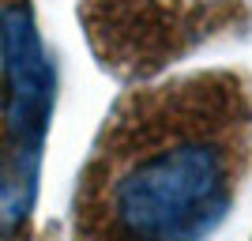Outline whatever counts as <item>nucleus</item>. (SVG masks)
Masks as SVG:
<instances>
[{"label":"nucleus","instance_id":"f03ea898","mask_svg":"<svg viewBox=\"0 0 252 241\" xmlns=\"http://www.w3.org/2000/svg\"><path fill=\"white\" fill-rule=\"evenodd\" d=\"M53 98L57 72L34 4L0 0V241L27 238Z\"/></svg>","mask_w":252,"mask_h":241},{"label":"nucleus","instance_id":"7ed1b4c3","mask_svg":"<svg viewBox=\"0 0 252 241\" xmlns=\"http://www.w3.org/2000/svg\"><path fill=\"white\" fill-rule=\"evenodd\" d=\"M233 19L237 8L226 0H83L87 42L128 79L155 75Z\"/></svg>","mask_w":252,"mask_h":241},{"label":"nucleus","instance_id":"f257e3e1","mask_svg":"<svg viewBox=\"0 0 252 241\" xmlns=\"http://www.w3.org/2000/svg\"><path fill=\"white\" fill-rule=\"evenodd\" d=\"M252 158V98L233 72L128 91L75 189V241H207Z\"/></svg>","mask_w":252,"mask_h":241}]
</instances>
